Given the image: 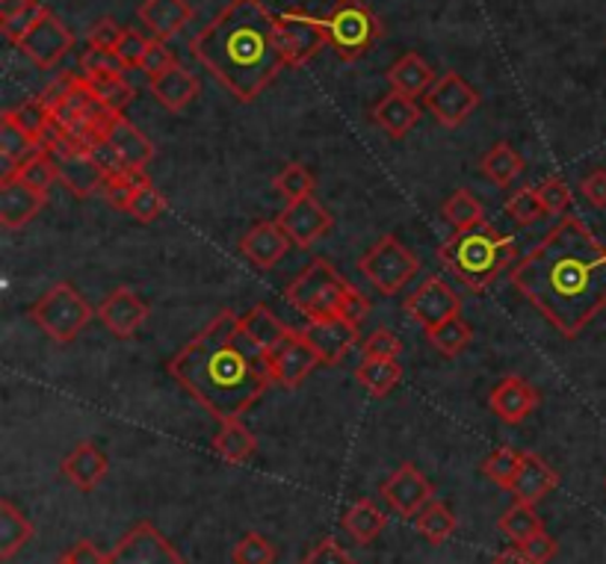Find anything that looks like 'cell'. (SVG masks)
<instances>
[{
	"label": "cell",
	"instance_id": "6da1fadb",
	"mask_svg": "<svg viewBox=\"0 0 606 564\" xmlns=\"http://www.w3.org/2000/svg\"><path fill=\"white\" fill-rule=\"evenodd\" d=\"M511 284L533 308L574 340L606 308V246L577 216H565L511 269Z\"/></svg>",
	"mask_w": 606,
	"mask_h": 564
},
{
	"label": "cell",
	"instance_id": "7a4b0ae2",
	"mask_svg": "<svg viewBox=\"0 0 606 564\" xmlns=\"http://www.w3.org/2000/svg\"><path fill=\"white\" fill-rule=\"evenodd\" d=\"M187 394L217 419H240L272 382L267 352L240 332L235 310H222L169 364Z\"/></svg>",
	"mask_w": 606,
	"mask_h": 564
},
{
	"label": "cell",
	"instance_id": "3957f363",
	"mask_svg": "<svg viewBox=\"0 0 606 564\" xmlns=\"http://www.w3.org/2000/svg\"><path fill=\"white\" fill-rule=\"evenodd\" d=\"M192 53L242 103L255 101L287 66L278 18L260 0H231L196 36Z\"/></svg>",
	"mask_w": 606,
	"mask_h": 564
},
{
	"label": "cell",
	"instance_id": "277c9868",
	"mask_svg": "<svg viewBox=\"0 0 606 564\" xmlns=\"http://www.w3.org/2000/svg\"><path fill=\"white\" fill-rule=\"evenodd\" d=\"M438 257L470 293H483L515 260V240L483 222L453 234L438 248Z\"/></svg>",
	"mask_w": 606,
	"mask_h": 564
},
{
	"label": "cell",
	"instance_id": "5b68a950",
	"mask_svg": "<svg viewBox=\"0 0 606 564\" xmlns=\"http://www.w3.org/2000/svg\"><path fill=\"white\" fill-rule=\"evenodd\" d=\"M349 293H352V284H347V278L329 260H314L287 287V301L311 323V319L340 317Z\"/></svg>",
	"mask_w": 606,
	"mask_h": 564
},
{
	"label": "cell",
	"instance_id": "8992f818",
	"mask_svg": "<svg viewBox=\"0 0 606 564\" xmlns=\"http://www.w3.org/2000/svg\"><path fill=\"white\" fill-rule=\"evenodd\" d=\"M30 317L51 340L71 343L92 319V305L69 281H60L36 301Z\"/></svg>",
	"mask_w": 606,
	"mask_h": 564
},
{
	"label": "cell",
	"instance_id": "52a82bcc",
	"mask_svg": "<svg viewBox=\"0 0 606 564\" xmlns=\"http://www.w3.org/2000/svg\"><path fill=\"white\" fill-rule=\"evenodd\" d=\"M326 27H329V44L347 62L361 60L381 33L379 18L372 16V9L364 0H338V7L326 18Z\"/></svg>",
	"mask_w": 606,
	"mask_h": 564
},
{
	"label": "cell",
	"instance_id": "ba28073f",
	"mask_svg": "<svg viewBox=\"0 0 606 564\" xmlns=\"http://www.w3.org/2000/svg\"><path fill=\"white\" fill-rule=\"evenodd\" d=\"M358 269L372 284V290H379L381 296H394V293L403 290L415 278L417 269H420V260L397 237H381L358 260Z\"/></svg>",
	"mask_w": 606,
	"mask_h": 564
},
{
	"label": "cell",
	"instance_id": "9c48e42d",
	"mask_svg": "<svg viewBox=\"0 0 606 564\" xmlns=\"http://www.w3.org/2000/svg\"><path fill=\"white\" fill-rule=\"evenodd\" d=\"M278 18V39L285 48L287 66H305L329 44V27L326 18H314L302 9H287Z\"/></svg>",
	"mask_w": 606,
	"mask_h": 564
},
{
	"label": "cell",
	"instance_id": "30bf717a",
	"mask_svg": "<svg viewBox=\"0 0 606 564\" xmlns=\"http://www.w3.org/2000/svg\"><path fill=\"white\" fill-rule=\"evenodd\" d=\"M267 358L272 382L278 387H285V390H296L322 364L308 337L302 332H296V328L287 332V337L278 343L276 349L267 352Z\"/></svg>",
	"mask_w": 606,
	"mask_h": 564
},
{
	"label": "cell",
	"instance_id": "8fae6325",
	"mask_svg": "<svg viewBox=\"0 0 606 564\" xmlns=\"http://www.w3.org/2000/svg\"><path fill=\"white\" fill-rule=\"evenodd\" d=\"M424 98L426 110L433 112L438 125H444V128H459V125L468 121L470 112L479 107V92L456 71L438 78V83Z\"/></svg>",
	"mask_w": 606,
	"mask_h": 564
},
{
	"label": "cell",
	"instance_id": "7c38bea8",
	"mask_svg": "<svg viewBox=\"0 0 606 564\" xmlns=\"http://www.w3.org/2000/svg\"><path fill=\"white\" fill-rule=\"evenodd\" d=\"M107 564H183L181 553L157 532L155 523H137L125 538L110 550Z\"/></svg>",
	"mask_w": 606,
	"mask_h": 564
},
{
	"label": "cell",
	"instance_id": "4fadbf2b",
	"mask_svg": "<svg viewBox=\"0 0 606 564\" xmlns=\"http://www.w3.org/2000/svg\"><path fill=\"white\" fill-rule=\"evenodd\" d=\"M71 48H74V36H71V30L62 24L60 18L53 16L51 9L44 12L42 21H39V24L21 39V44H18V51L24 53L27 60L44 71L53 69Z\"/></svg>",
	"mask_w": 606,
	"mask_h": 564
},
{
	"label": "cell",
	"instance_id": "5bb4252c",
	"mask_svg": "<svg viewBox=\"0 0 606 564\" xmlns=\"http://www.w3.org/2000/svg\"><path fill=\"white\" fill-rule=\"evenodd\" d=\"M406 310L411 314V319H417V323L429 332L435 325L459 317L461 299L450 284L444 281V278H438V275H433V278H426V281L408 296Z\"/></svg>",
	"mask_w": 606,
	"mask_h": 564
},
{
	"label": "cell",
	"instance_id": "9a60e30c",
	"mask_svg": "<svg viewBox=\"0 0 606 564\" xmlns=\"http://www.w3.org/2000/svg\"><path fill=\"white\" fill-rule=\"evenodd\" d=\"M433 485L424 473L417 471L415 464H403L399 471H394L381 485V496L388 499V505L403 517H417L426 505L433 503Z\"/></svg>",
	"mask_w": 606,
	"mask_h": 564
},
{
	"label": "cell",
	"instance_id": "2e32d148",
	"mask_svg": "<svg viewBox=\"0 0 606 564\" xmlns=\"http://www.w3.org/2000/svg\"><path fill=\"white\" fill-rule=\"evenodd\" d=\"M48 192L30 187L27 180L18 175H3L0 180V225L7 231H18L27 222H33L36 216L42 214Z\"/></svg>",
	"mask_w": 606,
	"mask_h": 564
},
{
	"label": "cell",
	"instance_id": "e0dca14e",
	"mask_svg": "<svg viewBox=\"0 0 606 564\" xmlns=\"http://www.w3.org/2000/svg\"><path fill=\"white\" fill-rule=\"evenodd\" d=\"M281 228H285V234L290 237V243H296V246H314V243L320 240L322 234L331 228V214L326 210V207L317 201L314 196L302 198V201H290V205L278 214L276 219Z\"/></svg>",
	"mask_w": 606,
	"mask_h": 564
},
{
	"label": "cell",
	"instance_id": "ac0fdd59",
	"mask_svg": "<svg viewBox=\"0 0 606 564\" xmlns=\"http://www.w3.org/2000/svg\"><path fill=\"white\" fill-rule=\"evenodd\" d=\"M105 148L121 169L128 171H146L148 162L155 160V142L121 116L110 121L105 133Z\"/></svg>",
	"mask_w": 606,
	"mask_h": 564
},
{
	"label": "cell",
	"instance_id": "d6986e66",
	"mask_svg": "<svg viewBox=\"0 0 606 564\" xmlns=\"http://www.w3.org/2000/svg\"><path fill=\"white\" fill-rule=\"evenodd\" d=\"M302 334L308 337L314 352L320 355L322 364H338V360L358 343V325L349 323V319L344 317L311 319Z\"/></svg>",
	"mask_w": 606,
	"mask_h": 564
},
{
	"label": "cell",
	"instance_id": "ffe728a7",
	"mask_svg": "<svg viewBox=\"0 0 606 564\" xmlns=\"http://www.w3.org/2000/svg\"><path fill=\"white\" fill-rule=\"evenodd\" d=\"M98 319L116 337H133L148 319V305L130 287H119L98 305Z\"/></svg>",
	"mask_w": 606,
	"mask_h": 564
},
{
	"label": "cell",
	"instance_id": "44dd1931",
	"mask_svg": "<svg viewBox=\"0 0 606 564\" xmlns=\"http://www.w3.org/2000/svg\"><path fill=\"white\" fill-rule=\"evenodd\" d=\"M556 487H559V473H556L545 458H538L536 453L520 455L518 476H515V482H511L509 487V494L515 496V503L536 505L542 503L547 494H554Z\"/></svg>",
	"mask_w": 606,
	"mask_h": 564
},
{
	"label": "cell",
	"instance_id": "7402d4cb",
	"mask_svg": "<svg viewBox=\"0 0 606 564\" xmlns=\"http://www.w3.org/2000/svg\"><path fill=\"white\" fill-rule=\"evenodd\" d=\"M287 248H290V237L278 222H260L255 225L246 237L240 240L242 257L258 269H272L278 260H285Z\"/></svg>",
	"mask_w": 606,
	"mask_h": 564
},
{
	"label": "cell",
	"instance_id": "603a6c76",
	"mask_svg": "<svg viewBox=\"0 0 606 564\" xmlns=\"http://www.w3.org/2000/svg\"><path fill=\"white\" fill-rule=\"evenodd\" d=\"M538 405V394L533 387L524 382L520 376H506L500 385L491 390V410L503 423H520V419H527Z\"/></svg>",
	"mask_w": 606,
	"mask_h": 564
},
{
	"label": "cell",
	"instance_id": "cb8c5ba5",
	"mask_svg": "<svg viewBox=\"0 0 606 564\" xmlns=\"http://www.w3.org/2000/svg\"><path fill=\"white\" fill-rule=\"evenodd\" d=\"M137 16L160 42H166V39H172L190 24L192 9L187 0H146Z\"/></svg>",
	"mask_w": 606,
	"mask_h": 564
},
{
	"label": "cell",
	"instance_id": "d4e9b609",
	"mask_svg": "<svg viewBox=\"0 0 606 564\" xmlns=\"http://www.w3.org/2000/svg\"><path fill=\"white\" fill-rule=\"evenodd\" d=\"M107 467H110V464H107V455L101 453L96 444H89V441L74 446V449L66 455V462H62L66 479L74 487H80V491H92V487L101 485L107 476Z\"/></svg>",
	"mask_w": 606,
	"mask_h": 564
},
{
	"label": "cell",
	"instance_id": "484cf974",
	"mask_svg": "<svg viewBox=\"0 0 606 564\" xmlns=\"http://www.w3.org/2000/svg\"><path fill=\"white\" fill-rule=\"evenodd\" d=\"M148 86H151V95L157 98V103L166 107L169 112H183L199 95V80H196V75L183 69L181 62L166 71V75H160V78L148 80Z\"/></svg>",
	"mask_w": 606,
	"mask_h": 564
},
{
	"label": "cell",
	"instance_id": "4316f807",
	"mask_svg": "<svg viewBox=\"0 0 606 564\" xmlns=\"http://www.w3.org/2000/svg\"><path fill=\"white\" fill-rule=\"evenodd\" d=\"M372 119H376V125H379L390 139H403L408 137L411 128L420 121V107H417L415 98H408V95L390 92L376 103Z\"/></svg>",
	"mask_w": 606,
	"mask_h": 564
},
{
	"label": "cell",
	"instance_id": "83f0119b",
	"mask_svg": "<svg viewBox=\"0 0 606 564\" xmlns=\"http://www.w3.org/2000/svg\"><path fill=\"white\" fill-rule=\"evenodd\" d=\"M388 83L394 92L417 98V95L429 92V89L438 83V78H435L433 66H429L424 57L406 53V57H399V60L388 69Z\"/></svg>",
	"mask_w": 606,
	"mask_h": 564
},
{
	"label": "cell",
	"instance_id": "f1b7e54d",
	"mask_svg": "<svg viewBox=\"0 0 606 564\" xmlns=\"http://www.w3.org/2000/svg\"><path fill=\"white\" fill-rule=\"evenodd\" d=\"M240 332L264 352H272L278 343L285 340L290 328L267 305H255L246 317H240Z\"/></svg>",
	"mask_w": 606,
	"mask_h": 564
},
{
	"label": "cell",
	"instance_id": "f546056e",
	"mask_svg": "<svg viewBox=\"0 0 606 564\" xmlns=\"http://www.w3.org/2000/svg\"><path fill=\"white\" fill-rule=\"evenodd\" d=\"M39 151H42L39 139H36L33 133H27V130L7 112L3 121H0V155L7 160V171H16L21 162L30 160V157L39 155Z\"/></svg>",
	"mask_w": 606,
	"mask_h": 564
},
{
	"label": "cell",
	"instance_id": "4dcf8cb0",
	"mask_svg": "<svg viewBox=\"0 0 606 564\" xmlns=\"http://www.w3.org/2000/svg\"><path fill=\"white\" fill-rule=\"evenodd\" d=\"M255 449H258V441H255L249 428L242 426L240 419H226L222 428H219V435L213 437V453L228 464L249 462Z\"/></svg>",
	"mask_w": 606,
	"mask_h": 564
},
{
	"label": "cell",
	"instance_id": "1f68e13d",
	"mask_svg": "<svg viewBox=\"0 0 606 564\" xmlns=\"http://www.w3.org/2000/svg\"><path fill=\"white\" fill-rule=\"evenodd\" d=\"M33 538V523L18 512L12 503H0V558H12L18 550Z\"/></svg>",
	"mask_w": 606,
	"mask_h": 564
},
{
	"label": "cell",
	"instance_id": "d6a6232c",
	"mask_svg": "<svg viewBox=\"0 0 606 564\" xmlns=\"http://www.w3.org/2000/svg\"><path fill=\"white\" fill-rule=\"evenodd\" d=\"M385 523H388V517H385V512L372 499H358L347 512V517H344V526H347V532L358 544H370V541L379 538Z\"/></svg>",
	"mask_w": 606,
	"mask_h": 564
},
{
	"label": "cell",
	"instance_id": "836d02e7",
	"mask_svg": "<svg viewBox=\"0 0 606 564\" xmlns=\"http://www.w3.org/2000/svg\"><path fill=\"white\" fill-rule=\"evenodd\" d=\"M356 378L372 396H388L399 385L403 367L397 358H364L361 367L356 369Z\"/></svg>",
	"mask_w": 606,
	"mask_h": 564
},
{
	"label": "cell",
	"instance_id": "e575fe53",
	"mask_svg": "<svg viewBox=\"0 0 606 564\" xmlns=\"http://www.w3.org/2000/svg\"><path fill=\"white\" fill-rule=\"evenodd\" d=\"M485 178L497 184V187H509L511 180L524 171V157L509 146V142H497V146L483 157Z\"/></svg>",
	"mask_w": 606,
	"mask_h": 564
},
{
	"label": "cell",
	"instance_id": "d590c367",
	"mask_svg": "<svg viewBox=\"0 0 606 564\" xmlns=\"http://www.w3.org/2000/svg\"><path fill=\"white\" fill-rule=\"evenodd\" d=\"M441 216L456 228V231H468V228H477L485 222V210L479 205V198H474L468 189H459L456 196H450L444 201Z\"/></svg>",
	"mask_w": 606,
	"mask_h": 564
},
{
	"label": "cell",
	"instance_id": "8d00e7d4",
	"mask_svg": "<svg viewBox=\"0 0 606 564\" xmlns=\"http://www.w3.org/2000/svg\"><path fill=\"white\" fill-rule=\"evenodd\" d=\"M417 532H420L429 544L438 547V544H444V541L456 532V517H453V512L447 505L435 503L433 499L424 512L417 514Z\"/></svg>",
	"mask_w": 606,
	"mask_h": 564
},
{
	"label": "cell",
	"instance_id": "74e56055",
	"mask_svg": "<svg viewBox=\"0 0 606 564\" xmlns=\"http://www.w3.org/2000/svg\"><path fill=\"white\" fill-rule=\"evenodd\" d=\"M426 337H429V343H433L435 349L441 352V355H450V358H456V355H459V352L465 349L470 340H474V332H470V325L465 323V319L453 317V319H447V323L429 328V332H426Z\"/></svg>",
	"mask_w": 606,
	"mask_h": 564
},
{
	"label": "cell",
	"instance_id": "f35d334b",
	"mask_svg": "<svg viewBox=\"0 0 606 564\" xmlns=\"http://www.w3.org/2000/svg\"><path fill=\"white\" fill-rule=\"evenodd\" d=\"M83 78L89 80L98 101L107 103V107L113 112H119V116L121 110L133 101V89H130V83L125 80V75H83Z\"/></svg>",
	"mask_w": 606,
	"mask_h": 564
},
{
	"label": "cell",
	"instance_id": "ab89813d",
	"mask_svg": "<svg viewBox=\"0 0 606 564\" xmlns=\"http://www.w3.org/2000/svg\"><path fill=\"white\" fill-rule=\"evenodd\" d=\"M542 530H545V526L538 521L536 508L527 503H515L509 512H503L500 517V532L506 538L515 541V544H524V541L533 538V535Z\"/></svg>",
	"mask_w": 606,
	"mask_h": 564
},
{
	"label": "cell",
	"instance_id": "60d3db41",
	"mask_svg": "<svg viewBox=\"0 0 606 564\" xmlns=\"http://www.w3.org/2000/svg\"><path fill=\"white\" fill-rule=\"evenodd\" d=\"M7 175H18L30 187L48 192L53 180H60V166H57V157L48 155V151H39V155H33L30 160L21 162L16 171H7Z\"/></svg>",
	"mask_w": 606,
	"mask_h": 564
},
{
	"label": "cell",
	"instance_id": "b9f144b4",
	"mask_svg": "<svg viewBox=\"0 0 606 564\" xmlns=\"http://www.w3.org/2000/svg\"><path fill=\"white\" fill-rule=\"evenodd\" d=\"M276 192L285 198L287 205L290 201H302L314 192V175L299 162H290L276 175Z\"/></svg>",
	"mask_w": 606,
	"mask_h": 564
},
{
	"label": "cell",
	"instance_id": "7bdbcfd3",
	"mask_svg": "<svg viewBox=\"0 0 606 564\" xmlns=\"http://www.w3.org/2000/svg\"><path fill=\"white\" fill-rule=\"evenodd\" d=\"M520 455H524V453L511 449V446H500V449H494V453L485 458L483 473L494 482V485H500V487H506V491H509L511 482H515V476H518Z\"/></svg>",
	"mask_w": 606,
	"mask_h": 564
},
{
	"label": "cell",
	"instance_id": "ee69618b",
	"mask_svg": "<svg viewBox=\"0 0 606 564\" xmlns=\"http://www.w3.org/2000/svg\"><path fill=\"white\" fill-rule=\"evenodd\" d=\"M166 210V198L160 196V189L151 184V180H142L137 187V192H133V198H130V207H128V214L137 219V222L148 225V222H155L157 216L163 214Z\"/></svg>",
	"mask_w": 606,
	"mask_h": 564
},
{
	"label": "cell",
	"instance_id": "f6af8a7d",
	"mask_svg": "<svg viewBox=\"0 0 606 564\" xmlns=\"http://www.w3.org/2000/svg\"><path fill=\"white\" fill-rule=\"evenodd\" d=\"M9 116L21 125V128L27 130V133H33L36 139L44 137V130L53 125V116H51V107L42 101V98H36V101H27L21 103V107H16V110H9Z\"/></svg>",
	"mask_w": 606,
	"mask_h": 564
},
{
	"label": "cell",
	"instance_id": "bcb514c9",
	"mask_svg": "<svg viewBox=\"0 0 606 564\" xmlns=\"http://www.w3.org/2000/svg\"><path fill=\"white\" fill-rule=\"evenodd\" d=\"M231 562L235 564H272L276 562V547L269 544L264 535L258 532H249L237 541L235 553H231Z\"/></svg>",
	"mask_w": 606,
	"mask_h": 564
},
{
	"label": "cell",
	"instance_id": "7dc6e473",
	"mask_svg": "<svg viewBox=\"0 0 606 564\" xmlns=\"http://www.w3.org/2000/svg\"><path fill=\"white\" fill-rule=\"evenodd\" d=\"M506 214H509L511 222H518L520 228L538 222L545 216V205L538 201L536 189H520L506 201Z\"/></svg>",
	"mask_w": 606,
	"mask_h": 564
},
{
	"label": "cell",
	"instance_id": "c3c4849f",
	"mask_svg": "<svg viewBox=\"0 0 606 564\" xmlns=\"http://www.w3.org/2000/svg\"><path fill=\"white\" fill-rule=\"evenodd\" d=\"M536 192H538V201L545 205V214H556V216L568 214V207H572L574 201L572 189H568V184H565L563 178H547L545 184H538Z\"/></svg>",
	"mask_w": 606,
	"mask_h": 564
},
{
	"label": "cell",
	"instance_id": "681fc988",
	"mask_svg": "<svg viewBox=\"0 0 606 564\" xmlns=\"http://www.w3.org/2000/svg\"><path fill=\"white\" fill-rule=\"evenodd\" d=\"M44 12H48V7H42V3L36 0L33 7H27L24 12H18L16 18H7V21H0V27H3V36H7L9 42L18 48V44H21V39H24V36L30 33V30H33L39 21H42Z\"/></svg>",
	"mask_w": 606,
	"mask_h": 564
},
{
	"label": "cell",
	"instance_id": "f907efd6",
	"mask_svg": "<svg viewBox=\"0 0 606 564\" xmlns=\"http://www.w3.org/2000/svg\"><path fill=\"white\" fill-rule=\"evenodd\" d=\"M80 69L83 75H125V62L119 60L116 51H101V48H89L83 57H80Z\"/></svg>",
	"mask_w": 606,
	"mask_h": 564
},
{
	"label": "cell",
	"instance_id": "816d5d0a",
	"mask_svg": "<svg viewBox=\"0 0 606 564\" xmlns=\"http://www.w3.org/2000/svg\"><path fill=\"white\" fill-rule=\"evenodd\" d=\"M399 352H403V343L390 328H376L364 340V358H397Z\"/></svg>",
	"mask_w": 606,
	"mask_h": 564
},
{
	"label": "cell",
	"instance_id": "f5cc1de1",
	"mask_svg": "<svg viewBox=\"0 0 606 564\" xmlns=\"http://www.w3.org/2000/svg\"><path fill=\"white\" fill-rule=\"evenodd\" d=\"M148 48H151V39H146L142 33H137V30H125V36H121L119 48H116V53H119V60L128 66V69H139L142 66V60H146Z\"/></svg>",
	"mask_w": 606,
	"mask_h": 564
},
{
	"label": "cell",
	"instance_id": "db71d44e",
	"mask_svg": "<svg viewBox=\"0 0 606 564\" xmlns=\"http://www.w3.org/2000/svg\"><path fill=\"white\" fill-rule=\"evenodd\" d=\"M121 36H125V30H121L119 24H116L113 18H98L96 24L89 27V48H101V51H116L121 42Z\"/></svg>",
	"mask_w": 606,
	"mask_h": 564
},
{
	"label": "cell",
	"instance_id": "11a10c76",
	"mask_svg": "<svg viewBox=\"0 0 606 564\" xmlns=\"http://www.w3.org/2000/svg\"><path fill=\"white\" fill-rule=\"evenodd\" d=\"M178 66V60H175V53L166 48V42H160V39H151V48H148L146 60H142V66L139 69L146 71L148 80L160 78V75H166L169 69H175Z\"/></svg>",
	"mask_w": 606,
	"mask_h": 564
},
{
	"label": "cell",
	"instance_id": "9f6ffc18",
	"mask_svg": "<svg viewBox=\"0 0 606 564\" xmlns=\"http://www.w3.org/2000/svg\"><path fill=\"white\" fill-rule=\"evenodd\" d=\"M302 564H356V558L349 556L347 550L340 547L335 538L320 541L317 547L302 558Z\"/></svg>",
	"mask_w": 606,
	"mask_h": 564
},
{
	"label": "cell",
	"instance_id": "6f0895ef",
	"mask_svg": "<svg viewBox=\"0 0 606 564\" xmlns=\"http://www.w3.org/2000/svg\"><path fill=\"white\" fill-rule=\"evenodd\" d=\"M518 547H520V553H524V556H527L533 564H547L550 558L556 556V541L550 538L545 530L536 532L533 538H527L524 544H518Z\"/></svg>",
	"mask_w": 606,
	"mask_h": 564
},
{
	"label": "cell",
	"instance_id": "680465c9",
	"mask_svg": "<svg viewBox=\"0 0 606 564\" xmlns=\"http://www.w3.org/2000/svg\"><path fill=\"white\" fill-rule=\"evenodd\" d=\"M580 189L589 205L606 207V169H595L589 178H583Z\"/></svg>",
	"mask_w": 606,
	"mask_h": 564
},
{
	"label": "cell",
	"instance_id": "91938a15",
	"mask_svg": "<svg viewBox=\"0 0 606 564\" xmlns=\"http://www.w3.org/2000/svg\"><path fill=\"white\" fill-rule=\"evenodd\" d=\"M69 564H107L105 553H98L96 544H89V541H78L74 547L66 553Z\"/></svg>",
	"mask_w": 606,
	"mask_h": 564
},
{
	"label": "cell",
	"instance_id": "94428289",
	"mask_svg": "<svg viewBox=\"0 0 606 564\" xmlns=\"http://www.w3.org/2000/svg\"><path fill=\"white\" fill-rule=\"evenodd\" d=\"M36 0H0V21L16 18L18 12H24L27 7H33Z\"/></svg>",
	"mask_w": 606,
	"mask_h": 564
},
{
	"label": "cell",
	"instance_id": "6125c7cd",
	"mask_svg": "<svg viewBox=\"0 0 606 564\" xmlns=\"http://www.w3.org/2000/svg\"><path fill=\"white\" fill-rule=\"evenodd\" d=\"M491 564H533V562H529V558L520 553V547H515V550H506V553H500V556L494 558Z\"/></svg>",
	"mask_w": 606,
	"mask_h": 564
},
{
	"label": "cell",
	"instance_id": "be15d7a7",
	"mask_svg": "<svg viewBox=\"0 0 606 564\" xmlns=\"http://www.w3.org/2000/svg\"><path fill=\"white\" fill-rule=\"evenodd\" d=\"M57 564H69V558H66V556H62V558H60V562H57Z\"/></svg>",
	"mask_w": 606,
	"mask_h": 564
},
{
	"label": "cell",
	"instance_id": "e7e4bbea",
	"mask_svg": "<svg viewBox=\"0 0 606 564\" xmlns=\"http://www.w3.org/2000/svg\"><path fill=\"white\" fill-rule=\"evenodd\" d=\"M604 485H606V482H604Z\"/></svg>",
	"mask_w": 606,
	"mask_h": 564
}]
</instances>
